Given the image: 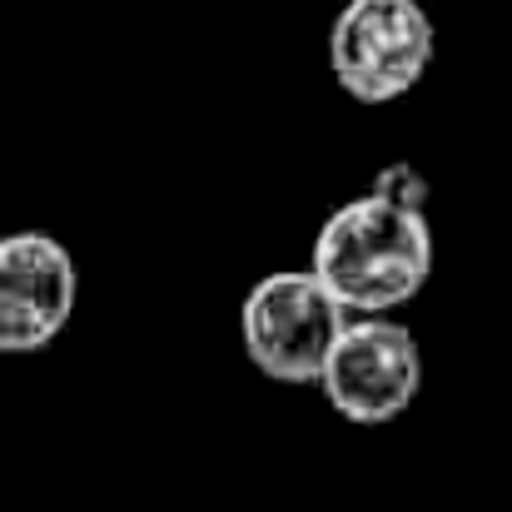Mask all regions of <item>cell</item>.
<instances>
[{
	"mask_svg": "<svg viewBox=\"0 0 512 512\" xmlns=\"http://www.w3.org/2000/svg\"><path fill=\"white\" fill-rule=\"evenodd\" d=\"M433 259L438 249L428 214L358 194L319 224L309 274L348 319H388L428 289Z\"/></svg>",
	"mask_w": 512,
	"mask_h": 512,
	"instance_id": "1",
	"label": "cell"
},
{
	"mask_svg": "<svg viewBox=\"0 0 512 512\" xmlns=\"http://www.w3.org/2000/svg\"><path fill=\"white\" fill-rule=\"evenodd\" d=\"M438 25L418 0H343L329 25V70L353 105H393L433 70Z\"/></svg>",
	"mask_w": 512,
	"mask_h": 512,
	"instance_id": "2",
	"label": "cell"
},
{
	"mask_svg": "<svg viewBox=\"0 0 512 512\" xmlns=\"http://www.w3.org/2000/svg\"><path fill=\"white\" fill-rule=\"evenodd\" d=\"M348 314L324 294L309 269H274L264 274L239 304V343L244 358L289 388H309L324 373V358L343 334Z\"/></svg>",
	"mask_w": 512,
	"mask_h": 512,
	"instance_id": "3",
	"label": "cell"
},
{
	"mask_svg": "<svg viewBox=\"0 0 512 512\" xmlns=\"http://www.w3.org/2000/svg\"><path fill=\"white\" fill-rule=\"evenodd\" d=\"M319 388L343 423L358 428L398 423L423 388L418 334L398 319H348L324 358Z\"/></svg>",
	"mask_w": 512,
	"mask_h": 512,
	"instance_id": "4",
	"label": "cell"
},
{
	"mask_svg": "<svg viewBox=\"0 0 512 512\" xmlns=\"http://www.w3.org/2000/svg\"><path fill=\"white\" fill-rule=\"evenodd\" d=\"M80 304L75 254L45 229L0 234V353H40Z\"/></svg>",
	"mask_w": 512,
	"mask_h": 512,
	"instance_id": "5",
	"label": "cell"
},
{
	"mask_svg": "<svg viewBox=\"0 0 512 512\" xmlns=\"http://www.w3.org/2000/svg\"><path fill=\"white\" fill-rule=\"evenodd\" d=\"M368 194H378V199H388V204H398V209L428 214V179L413 170L408 160H393V165H383V170H378V179L368 184Z\"/></svg>",
	"mask_w": 512,
	"mask_h": 512,
	"instance_id": "6",
	"label": "cell"
}]
</instances>
